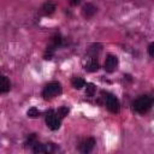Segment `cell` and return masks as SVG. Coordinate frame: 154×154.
Listing matches in <instances>:
<instances>
[{
  "label": "cell",
  "instance_id": "obj_1",
  "mask_svg": "<svg viewBox=\"0 0 154 154\" xmlns=\"http://www.w3.org/2000/svg\"><path fill=\"white\" fill-rule=\"evenodd\" d=\"M152 105H153L152 97H149L147 95H142L132 102V108L135 112H137L140 114H144L150 109Z\"/></svg>",
  "mask_w": 154,
  "mask_h": 154
},
{
  "label": "cell",
  "instance_id": "obj_2",
  "mask_svg": "<svg viewBox=\"0 0 154 154\" xmlns=\"http://www.w3.org/2000/svg\"><path fill=\"white\" fill-rule=\"evenodd\" d=\"M60 93H61V85H60V83L59 82H51V83H48L45 87V89L42 91V96H43V99L48 100V99H52V97L57 96Z\"/></svg>",
  "mask_w": 154,
  "mask_h": 154
},
{
  "label": "cell",
  "instance_id": "obj_3",
  "mask_svg": "<svg viewBox=\"0 0 154 154\" xmlns=\"http://www.w3.org/2000/svg\"><path fill=\"white\" fill-rule=\"evenodd\" d=\"M60 123H61L60 118L58 117V114L53 109L47 112V114H46V124L51 130H58L60 128Z\"/></svg>",
  "mask_w": 154,
  "mask_h": 154
},
{
  "label": "cell",
  "instance_id": "obj_4",
  "mask_svg": "<svg viewBox=\"0 0 154 154\" xmlns=\"http://www.w3.org/2000/svg\"><path fill=\"white\" fill-rule=\"evenodd\" d=\"M105 99H106V107L109 112L118 113L120 111V105H119V101L116 96H113L112 94H106Z\"/></svg>",
  "mask_w": 154,
  "mask_h": 154
},
{
  "label": "cell",
  "instance_id": "obj_5",
  "mask_svg": "<svg viewBox=\"0 0 154 154\" xmlns=\"http://www.w3.org/2000/svg\"><path fill=\"white\" fill-rule=\"evenodd\" d=\"M117 65H118V58L113 54H108L105 60V71L111 73L117 69Z\"/></svg>",
  "mask_w": 154,
  "mask_h": 154
},
{
  "label": "cell",
  "instance_id": "obj_6",
  "mask_svg": "<svg viewBox=\"0 0 154 154\" xmlns=\"http://www.w3.org/2000/svg\"><path fill=\"white\" fill-rule=\"evenodd\" d=\"M94 146H95V140H94L93 137H89V138L84 140V141L81 143L79 149H81V152H83V153H89V152L93 150Z\"/></svg>",
  "mask_w": 154,
  "mask_h": 154
},
{
  "label": "cell",
  "instance_id": "obj_7",
  "mask_svg": "<svg viewBox=\"0 0 154 154\" xmlns=\"http://www.w3.org/2000/svg\"><path fill=\"white\" fill-rule=\"evenodd\" d=\"M96 10L97 8L93 4H85L83 6V8H82V13H83V16L85 18H90V17H93L96 13Z\"/></svg>",
  "mask_w": 154,
  "mask_h": 154
},
{
  "label": "cell",
  "instance_id": "obj_8",
  "mask_svg": "<svg viewBox=\"0 0 154 154\" xmlns=\"http://www.w3.org/2000/svg\"><path fill=\"white\" fill-rule=\"evenodd\" d=\"M11 88V83L7 77L0 76V93H7Z\"/></svg>",
  "mask_w": 154,
  "mask_h": 154
},
{
  "label": "cell",
  "instance_id": "obj_9",
  "mask_svg": "<svg viewBox=\"0 0 154 154\" xmlns=\"http://www.w3.org/2000/svg\"><path fill=\"white\" fill-rule=\"evenodd\" d=\"M42 10H43V13L45 14H52L55 11V4L52 2V1H47V2L43 4Z\"/></svg>",
  "mask_w": 154,
  "mask_h": 154
},
{
  "label": "cell",
  "instance_id": "obj_10",
  "mask_svg": "<svg viewBox=\"0 0 154 154\" xmlns=\"http://www.w3.org/2000/svg\"><path fill=\"white\" fill-rule=\"evenodd\" d=\"M71 83H72V87L75 89H82L84 85H85V81L81 77H73L71 79Z\"/></svg>",
  "mask_w": 154,
  "mask_h": 154
},
{
  "label": "cell",
  "instance_id": "obj_11",
  "mask_svg": "<svg viewBox=\"0 0 154 154\" xmlns=\"http://www.w3.org/2000/svg\"><path fill=\"white\" fill-rule=\"evenodd\" d=\"M89 72H95V71H97L99 70V63H97V60L95 59V58H93L91 60H90V63L87 65V67H85Z\"/></svg>",
  "mask_w": 154,
  "mask_h": 154
},
{
  "label": "cell",
  "instance_id": "obj_12",
  "mask_svg": "<svg viewBox=\"0 0 154 154\" xmlns=\"http://www.w3.org/2000/svg\"><path fill=\"white\" fill-rule=\"evenodd\" d=\"M26 114H28V117H30V118H37V117L40 116V111H38L37 108H35V107H31V108L28 109Z\"/></svg>",
  "mask_w": 154,
  "mask_h": 154
},
{
  "label": "cell",
  "instance_id": "obj_13",
  "mask_svg": "<svg viewBox=\"0 0 154 154\" xmlns=\"http://www.w3.org/2000/svg\"><path fill=\"white\" fill-rule=\"evenodd\" d=\"M85 94L88 96H93L95 94V85L93 83H87V89H85Z\"/></svg>",
  "mask_w": 154,
  "mask_h": 154
},
{
  "label": "cell",
  "instance_id": "obj_14",
  "mask_svg": "<svg viewBox=\"0 0 154 154\" xmlns=\"http://www.w3.org/2000/svg\"><path fill=\"white\" fill-rule=\"evenodd\" d=\"M67 113H69V108H67V107H60V108L58 109V112H57V114H58V117H59L60 119L64 118V117H66Z\"/></svg>",
  "mask_w": 154,
  "mask_h": 154
},
{
  "label": "cell",
  "instance_id": "obj_15",
  "mask_svg": "<svg viewBox=\"0 0 154 154\" xmlns=\"http://www.w3.org/2000/svg\"><path fill=\"white\" fill-rule=\"evenodd\" d=\"M148 53H149L150 57L154 55V43H150V45L148 46Z\"/></svg>",
  "mask_w": 154,
  "mask_h": 154
},
{
  "label": "cell",
  "instance_id": "obj_16",
  "mask_svg": "<svg viewBox=\"0 0 154 154\" xmlns=\"http://www.w3.org/2000/svg\"><path fill=\"white\" fill-rule=\"evenodd\" d=\"M70 1H71V4H72V5H77V4H79V1H81V0H70Z\"/></svg>",
  "mask_w": 154,
  "mask_h": 154
}]
</instances>
